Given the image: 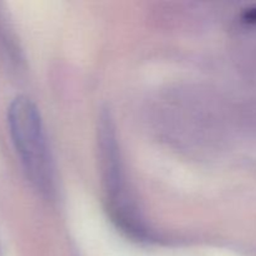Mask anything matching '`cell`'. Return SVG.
<instances>
[{
  "instance_id": "obj_1",
  "label": "cell",
  "mask_w": 256,
  "mask_h": 256,
  "mask_svg": "<svg viewBox=\"0 0 256 256\" xmlns=\"http://www.w3.org/2000/svg\"><path fill=\"white\" fill-rule=\"evenodd\" d=\"M8 125L12 144L32 184L42 194L54 192L52 154L36 105L20 95L8 108Z\"/></svg>"
},
{
  "instance_id": "obj_2",
  "label": "cell",
  "mask_w": 256,
  "mask_h": 256,
  "mask_svg": "<svg viewBox=\"0 0 256 256\" xmlns=\"http://www.w3.org/2000/svg\"><path fill=\"white\" fill-rule=\"evenodd\" d=\"M99 148L105 190L114 219L129 232L139 234L142 229H140L139 220L135 218V212L130 202L124 172H122V165L120 162V152L118 150L115 129L108 114H104L100 118Z\"/></svg>"
},
{
  "instance_id": "obj_3",
  "label": "cell",
  "mask_w": 256,
  "mask_h": 256,
  "mask_svg": "<svg viewBox=\"0 0 256 256\" xmlns=\"http://www.w3.org/2000/svg\"><path fill=\"white\" fill-rule=\"evenodd\" d=\"M244 19L249 22H256V8L248 10L244 15Z\"/></svg>"
}]
</instances>
